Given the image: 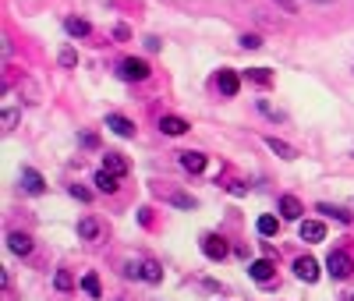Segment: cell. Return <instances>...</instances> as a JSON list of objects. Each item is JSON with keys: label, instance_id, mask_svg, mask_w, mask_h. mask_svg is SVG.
Masks as SVG:
<instances>
[{"label": "cell", "instance_id": "6da1fadb", "mask_svg": "<svg viewBox=\"0 0 354 301\" xmlns=\"http://www.w3.org/2000/svg\"><path fill=\"white\" fill-rule=\"evenodd\" d=\"M326 270H329V276H333V280H347V276L354 273V259H351V252L333 248V252H329V259H326Z\"/></svg>", "mask_w": 354, "mask_h": 301}, {"label": "cell", "instance_id": "7a4b0ae2", "mask_svg": "<svg viewBox=\"0 0 354 301\" xmlns=\"http://www.w3.org/2000/svg\"><path fill=\"white\" fill-rule=\"evenodd\" d=\"M121 78L124 82H145V78H149V64H145V60H138V57H128V60H121Z\"/></svg>", "mask_w": 354, "mask_h": 301}, {"label": "cell", "instance_id": "3957f363", "mask_svg": "<svg viewBox=\"0 0 354 301\" xmlns=\"http://www.w3.org/2000/svg\"><path fill=\"white\" fill-rule=\"evenodd\" d=\"M202 255L213 259V263H220V259L227 255V241L220 234H202Z\"/></svg>", "mask_w": 354, "mask_h": 301}, {"label": "cell", "instance_id": "277c9868", "mask_svg": "<svg viewBox=\"0 0 354 301\" xmlns=\"http://www.w3.org/2000/svg\"><path fill=\"white\" fill-rule=\"evenodd\" d=\"M294 273H298V280H305V284H316L319 280V263L312 255H301V259H294Z\"/></svg>", "mask_w": 354, "mask_h": 301}, {"label": "cell", "instance_id": "5b68a950", "mask_svg": "<svg viewBox=\"0 0 354 301\" xmlns=\"http://www.w3.org/2000/svg\"><path fill=\"white\" fill-rule=\"evenodd\" d=\"M43 188H47L43 174L32 170V167H22V192H29V195H43Z\"/></svg>", "mask_w": 354, "mask_h": 301}, {"label": "cell", "instance_id": "8992f818", "mask_svg": "<svg viewBox=\"0 0 354 301\" xmlns=\"http://www.w3.org/2000/svg\"><path fill=\"white\" fill-rule=\"evenodd\" d=\"M248 273H252V280H259V284H269L273 280V273H277V266H273V259H259V263H252L248 266Z\"/></svg>", "mask_w": 354, "mask_h": 301}, {"label": "cell", "instance_id": "52a82bcc", "mask_svg": "<svg viewBox=\"0 0 354 301\" xmlns=\"http://www.w3.org/2000/svg\"><path fill=\"white\" fill-rule=\"evenodd\" d=\"M301 241H308V245H316V241L326 237V227L319 224V220H301V227H298Z\"/></svg>", "mask_w": 354, "mask_h": 301}, {"label": "cell", "instance_id": "ba28073f", "mask_svg": "<svg viewBox=\"0 0 354 301\" xmlns=\"http://www.w3.org/2000/svg\"><path fill=\"white\" fill-rule=\"evenodd\" d=\"M107 128L114 135H121V138H135V125L128 117H121V114H107Z\"/></svg>", "mask_w": 354, "mask_h": 301}, {"label": "cell", "instance_id": "9c48e42d", "mask_svg": "<svg viewBox=\"0 0 354 301\" xmlns=\"http://www.w3.org/2000/svg\"><path fill=\"white\" fill-rule=\"evenodd\" d=\"M8 248H11L14 255H29V252H32V237H29L25 231H11V234H8Z\"/></svg>", "mask_w": 354, "mask_h": 301}, {"label": "cell", "instance_id": "30bf717a", "mask_svg": "<svg viewBox=\"0 0 354 301\" xmlns=\"http://www.w3.org/2000/svg\"><path fill=\"white\" fill-rule=\"evenodd\" d=\"M216 86H220V92H223V96H238V89H241L238 75H234L231 68H223V71L216 75Z\"/></svg>", "mask_w": 354, "mask_h": 301}, {"label": "cell", "instance_id": "8fae6325", "mask_svg": "<svg viewBox=\"0 0 354 301\" xmlns=\"http://www.w3.org/2000/svg\"><path fill=\"white\" fill-rule=\"evenodd\" d=\"M160 131H163V135H184V131H188V120L166 114V117H160Z\"/></svg>", "mask_w": 354, "mask_h": 301}, {"label": "cell", "instance_id": "7c38bea8", "mask_svg": "<svg viewBox=\"0 0 354 301\" xmlns=\"http://www.w3.org/2000/svg\"><path fill=\"white\" fill-rule=\"evenodd\" d=\"M138 276L145 280V284H160L163 270H160V263H153V259H142V263H138Z\"/></svg>", "mask_w": 354, "mask_h": 301}, {"label": "cell", "instance_id": "4fadbf2b", "mask_svg": "<svg viewBox=\"0 0 354 301\" xmlns=\"http://www.w3.org/2000/svg\"><path fill=\"white\" fill-rule=\"evenodd\" d=\"M103 170H110V174L124 177V174H128V159H124L121 153H107V156H103Z\"/></svg>", "mask_w": 354, "mask_h": 301}, {"label": "cell", "instance_id": "5bb4252c", "mask_svg": "<svg viewBox=\"0 0 354 301\" xmlns=\"http://www.w3.org/2000/svg\"><path fill=\"white\" fill-rule=\"evenodd\" d=\"M266 146L273 149L280 159H298V149H294V146H287L283 138H277V135H269V138H266Z\"/></svg>", "mask_w": 354, "mask_h": 301}, {"label": "cell", "instance_id": "9a60e30c", "mask_svg": "<svg viewBox=\"0 0 354 301\" xmlns=\"http://www.w3.org/2000/svg\"><path fill=\"white\" fill-rule=\"evenodd\" d=\"M301 213H305V209H301V202H298L294 195H283V198H280V216H283V220H301Z\"/></svg>", "mask_w": 354, "mask_h": 301}, {"label": "cell", "instance_id": "2e32d148", "mask_svg": "<svg viewBox=\"0 0 354 301\" xmlns=\"http://www.w3.org/2000/svg\"><path fill=\"white\" fill-rule=\"evenodd\" d=\"M117 181H121L117 174H110V170H99V174H96V188H99L103 195H114V192L121 188Z\"/></svg>", "mask_w": 354, "mask_h": 301}, {"label": "cell", "instance_id": "e0dca14e", "mask_svg": "<svg viewBox=\"0 0 354 301\" xmlns=\"http://www.w3.org/2000/svg\"><path fill=\"white\" fill-rule=\"evenodd\" d=\"M181 167L188 174H202L205 170V156L202 153H181Z\"/></svg>", "mask_w": 354, "mask_h": 301}, {"label": "cell", "instance_id": "ac0fdd59", "mask_svg": "<svg viewBox=\"0 0 354 301\" xmlns=\"http://www.w3.org/2000/svg\"><path fill=\"white\" fill-rule=\"evenodd\" d=\"M64 29H68V36H75V39H81V36L92 32L86 18H64Z\"/></svg>", "mask_w": 354, "mask_h": 301}, {"label": "cell", "instance_id": "d6986e66", "mask_svg": "<svg viewBox=\"0 0 354 301\" xmlns=\"http://www.w3.org/2000/svg\"><path fill=\"white\" fill-rule=\"evenodd\" d=\"M319 213L333 216L337 224H351V220H354V213H347V209H340V206H329V202H319Z\"/></svg>", "mask_w": 354, "mask_h": 301}, {"label": "cell", "instance_id": "ffe728a7", "mask_svg": "<svg viewBox=\"0 0 354 301\" xmlns=\"http://www.w3.org/2000/svg\"><path fill=\"white\" fill-rule=\"evenodd\" d=\"M78 234L86 237V241H96V234H99V224L92 216H86V220H78Z\"/></svg>", "mask_w": 354, "mask_h": 301}, {"label": "cell", "instance_id": "44dd1931", "mask_svg": "<svg viewBox=\"0 0 354 301\" xmlns=\"http://www.w3.org/2000/svg\"><path fill=\"white\" fill-rule=\"evenodd\" d=\"M81 291H86L89 298H103V291H99V276H96V273H86V276H81Z\"/></svg>", "mask_w": 354, "mask_h": 301}, {"label": "cell", "instance_id": "7402d4cb", "mask_svg": "<svg viewBox=\"0 0 354 301\" xmlns=\"http://www.w3.org/2000/svg\"><path fill=\"white\" fill-rule=\"evenodd\" d=\"M53 287H57V291H64V294H68V291H75V276H71L68 270H57V276H53Z\"/></svg>", "mask_w": 354, "mask_h": 301}, {"label": "cell", "instance_id": "603a6c76", "mask_svg": "<svg viewBox=\"0 0 354 301\" xmlns=\"http://www.w3.org/2000/svg\"><path fill=\"white\" fill-rule=\"evenodd\" d=\"M255 227H259V234H262V237H273L280 224H277V216H269V213H266V216H259V224H255Z\"/></svg>", "mask_w": 354, "mask_h": 301}, {"label": "cell", "instance_id": "cb8c5ba5", "mask_svg": "<svg viewBox=\"0 0 354 301\" xmlns=\"http://www.w3.org/2000/svg\"><path fill=\"white\" fill-rule=\"evenodd\" d=\"M244 75H248V82H255V86H269V82H273V75H269L266 68H248Z\"/></svg>", "mask_w": 354, "mask_h": 301}, {"label": "cell", "instance_id": "d4e9b609", "mask_svg": "<svg viewBox=\"0 0 354 301\" xmlns=\"http://www.w3.org/2000/svg\"><path fill=\"white\" fill-rule=\"evenodd\" d=\"M18 120H22V110H18V107H8L4 117H0V125H4V131H14Z\"/></svg>", "mask_w": 354, "mask_h": 301}, {"label": "cell", "instance_id": "484cf974", "mask_svg": "<svg viewBox=\"0 0 354 301\" xmlns=\"http://www.w3.org/2000/svg\"><path fill=\"white\" fill-rule=\"evenodd\" d=\"M259 110H262L269 120H287V114H283V110H277L273 103H266V99H259Z\"/></svg>", "mask_w": 354, "mask_h": 301}, {"label": "cell", "instance_id": "4316f807", "mask_svg": "<svg viewBox=\"0 0 354 301\" xmlns=\"http://www.w3.org/2000/svg\"><path fill=\"white\" fill-rule=\"evenodd\" d=\"M170 202H174V206H181V209H195V206H199L192 195H170Z\"/></svg>", "mask_w": 354, "mask_h": 301}, {"label": "cell", "instance_id": "83f0119b", "mask_svg": "<svg viewBox=\"0 0 354 301\" xmlns=\"http://www.w3.org/2000/svg\"><path fill=\"white\" fill-rule=\"evenodd\" d=\"M68 192H71V198H78V202H89V198H92V192H89V188H81V185H71Z\"/></svg>", "mask_w": 354, "mask_h": 301}, {"label": "cell", "instance_id": "f1b7e54d", "mask_svg": "<svg viewBox=\"0 0 354 301\" xmlns=\"http://www.w3.org/2000/svg\"><path fill=\"white\" fill-rule=\"evenodd\" d=\"M60 64H64V68H75L78 64V53L68 47V50H60Z\"/></svg>", "mask_w": 354, "mask_h": 301}, {"label": "cell", "instance_id": "f546056e", "mask_svg": "<svg viewBox=\"0 0 354 301\" xmlns=\"http://www.w3.org/2000/svg\"><path fill=\"white\" fill-rule=\"evenodd\" d=\"M241 47H244V50H259L262 39H259V36H241Z\"/></svg>", "mask_w": 354, "mask_h": 301}, {"label": "cell", "instance_id": "4dcf8cb0", "mask_svg": "<svg viewBox=\"0 0 354 301\" xmlns=\"http://www.w3.org/2000/svg\"><path fill=\"white\" fill-rule=\"evenodd\" d=\"M81 146H86V149H96V146H99V138H96L92 131H86V135H81Z\"/></svg>", "mask_w": 354, "mask_h": 301}, {"label": "cell", "instance_id": "1f68e13d", "mask_svg": "<svg viewBox=\"0 0 354 301\" xmlns=\"http://www.w3.org/2000/svg\"><path fill=\"white\" fill-rule=\"evenodd\" d=\"M160 47H163V43H160V39H156V36H145V50H149V53H156Z\"/></svg>", "mask_w": 354, "mask_h": 301}, {"label": "cell", "instance_id": "d6a6232c", "mask_svg": "<svg viewBox=\"0 0 354 301\" xmlns=\"http://www.w3.org/2000/svg\"><path fill=\"white\" fill-rule=\"evenodd\" d=\"M280 4H283V11H287V14H294V11H298V0H280Z\"/></svg>", "mask_w": 354, "mask_h": 301}, {"label": "cell", "instance_id": "836d02e7", "mask_svg": "<svg viewBox=\"0 0 354 301\" xmlns=\"http://www.w3.org/2000/svg\"><path fill=\"white\" fill-rule=\"evenodd\" d=\"M316 4H329V0H316Z\"/></svg>", "mask_w": 354, "mask_h": 301}, {"label": "cell", "instance_id": "e575fe53", "mask_svg": "<svg viewBox=\"0 0 354 301\" xmlns=\"http://www.w3.org/2000/svg\"><path fill=\"white\" fill-rule=\"evenodd\" d=\"M351 213H354V198H351Z\"/></svg>", "mask_w": 354, "mask_h": 301}, {"label": "cell", "instance_id": "d590c367", "mask_svg": "<svg viewBox=\"0 0 354 301\" xmlns=\"http://www.w3.org/2000/svg\"><path fill=\"white\" fill-rule=\"evenodd\" d=\"M351 301H354V294H351Z\"/></svg>", "mask_w": 354, "mask_h": 301}]
</instances>
